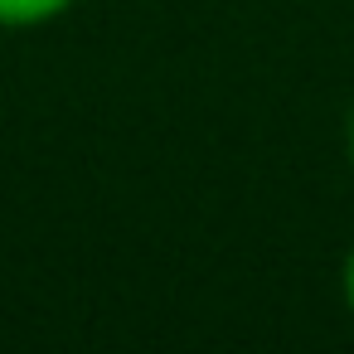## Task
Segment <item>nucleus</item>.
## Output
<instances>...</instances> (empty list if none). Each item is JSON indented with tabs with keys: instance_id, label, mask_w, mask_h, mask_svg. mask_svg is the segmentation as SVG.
Wrapping results in <instances>:
<instances>
[{
	"instance_id": "f03ea898",
	"label": "nucleus",
	"mask_w": 354,
	"mask_h": 354,
	"mask_svg": "<svg viewBox=\"0 0 354 354\" xmlns=\"http://www.w3.org/2000/svg\"><path fill=\"white\" fill-rule=\"evenodd\" d=\"M339 301H344V310L354 315V243H349V252H344V262H339Z\"/></svg>"
},
{
	"instance_id": "f257e3e1",
	"label": "nucleus",
	"mask_w": 354,
	"mask_h": 354,
	"mask_svg": "<svg viewBox=\"0 0 354 354\" xmlns=\"http://www.w3.org/2000/svg\"><path fill=\"white\" fill-rule=\"evenodd\" d=\"M73 6L78 0H0V30H44Z\"/></svg>"
},
{
	"instance_id": "7ed1b4c3",
	"label": "nucleus",
	"mask_w": 354,
	"mask_h": 354,
	"mask_svg": "<svg viewBox=\"0 0 354 354\" xmlns=\"http://www.w3.org/2000/svg\"><path fill=\"white\" fill-rule=\"evenodd\" d=\"M344 160L354 170V102H349V117H344Z\"/></svg>"
}]
</instances>
